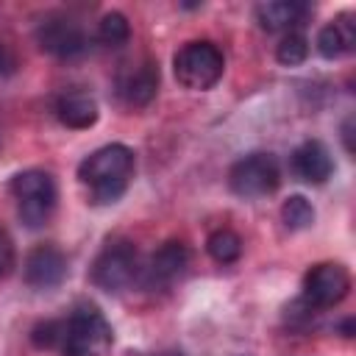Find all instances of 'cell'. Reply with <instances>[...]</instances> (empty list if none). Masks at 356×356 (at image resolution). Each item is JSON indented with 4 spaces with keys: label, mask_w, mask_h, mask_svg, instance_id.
I'll use <instances>...</instances> for the list:
<instances>
[{
    "label": "cell",
    "mask_w": 356,
    "mask_h": 356,
    "mask_svg": "<svg viewBox=\"0 0 356 356\" xmlns=\"http://www.w3.org/2000/svg\"><path fill=\"white\" fill-rule=\"evenodd\" d=\"M281 184V167L273 153H248L228 170V186L234 195L250 200L275 192Z\"/></svg>",
    "instance_id": "6"
},
{
    "label": "cell",
    "mask_w": 356,
    "mask_h": 356,
    "mask_svg": "<svg viewBox=\"0 0 356 356\" xmlns=\"http://www.w3.org/2000/svg\"><path fill=\"white\" fill-rule=\"evenodd\" d=\"M189 267V250L184 242H164L142 267H139V284L145 289H167L178 278H184Z\"/></svg>",
    "instance_id": "9"
},
{
    "label": "cell",
    "mask_w": 356,
    "mask_h": 356,
    "mask_svg": "<svg viewBox=\"0 0 356 356\" xmlns=\"http://www.w3.org/2000/svg\"><path fill=\"white\" fill-rule=\"evenodd\" d=\"M350 125H353V117H348L345 125H342V139H345V150H348V153H353V142H350L353 134H350Z\"/></svg>",
    "instance_id": "22"
},
{
    "label": "cell",
    "mask_w": 356,
    "mask_h": 356,
    "mask_svg": "<svg viewBox=\"0 0 356 356\" xmlns=\"http://www.w3.org/2000/svg\"><path fill=\"white\" fill-rule=\"evenodd\" d=\"M222 70H225V58H222V50L214 44V42H186L175 56H172V72H175V81L184 86V89H192V92H206L211 89L220 78H222Z\"/></svg>",
    "instance_id": "3"
},
{
    "label": "cell",
    "mask_w": 356,
    "mask_h": 356,
    "mask_svg": "<svg viewBox=\"0 0 356 356\" xmlns=\"http://www.w3.org/2000/svg\"><path fill=\"white\" fill-rule=\"evenodd\" d=\"M281 220H284V225L289 231H303V228H309L314 222V209L303 195H292L281 206Z\"/></svg>",
    "instance_id": "18"
},
{
    "label": "cell",
    "mask_w": 356,
    "mask_h": 356,
    "mask_svg": "<svg viewBox=\"0 0 356 356\" xmlns=\"http://www.w3.org/2000/svg\"><path fill=\"white\" fill-rule=\"evenodd\" d=\"M139 253L128 239H108L92 261V284L106 292H120L139 278Z\"/></svg>",
    "instance_id": "5"
},
{
    "label": "cell",
    "mask_w": 356,
    "mask_h": 356,
    "mask_svg": "<svg viewBox=\"0 0 356 356\" xmlns=\"http://www.w3.org/2000/svg\"><path fill=\"white\" fill-rule=\"evenodd\" d=\"M289 164H292V172L306 184H325L331 178V172H334V159H331L328 147L320 139L300 142L292 150Z\"/></svg>",
    "instance_id": "12"
},
{
    "label": "cell",
    "mask_w": 356,
    "mask_h": 356,
    "mask_svg": "<svg viewBox=\"0 0 356 356\" xmlns=\"http://www.w3.org/2000/svg\"><path fill=\"white\" fill-rule=\"evenodd\" d=\"M134 175V150L125 145H106L78 164V181L89 186L95 203H114L128 189Z\"/></svg>",
    "instance_id": "1"
},
{
    "label": "cell",
    "mask_w": 356,
    "mask_h": 356,
    "mask_svg": "<svg viewBox=\"0 0 356 356\" xmlns=\"http://www.w3.org/2000/svg\"><path fill=\"white\" fill-rule=\"evenodd\" d=\"M159 89V67L150 58L125 64L117 75V95L128 106H147Z\"/></svg>",
    "instance_id": "10"
},
{
    "label": "cell",
    "mask_w": 356,
    "mask_h": 356,
    "mask_svg": "<svg viewBox=\"0 0 356 356\" xmlns=\"http://www.w3.org/2000/svg\"><path fill=\"white\" fill-rule=\"evenodd\" d=\"M61 339V320H42L31 331V342L36 348H58Z\"/></svg>",
    "instance_id": "20"
},
{
    "label": "cell",
    "mask_w": 356,
    "mask_h": 356,
    "mask_svg": "<svg viewBox=\"0 0 356 356\" xmlns=\"http://www.w3.org/2000/svg\"><path fill=\"white\" fill-rule=\"evenodd\" d=\"M342 337H353V317H348L342 323Z\"/></svg>",
    "instance_id": "23"
},
{
    "label": "cell",
    "mask_w": 356,
    "mask_h": 356,
    "mask_svg": "<svg viewBox=\"0 0 356 356\" xmlns=\"http://www.w3.org/2000/svg\"><path fill=\"white\" fill-rule=\"evenodd\" d=\"M25 284L33 289H53L67 275V259L56 245H36L25 259Z\"/></svg>",
    "instance_id": "11"
},
{
    "label": "cell",
    "mask_w": 356,
    "mask_h": 356,
    "mask_svg": "<svg viewBox=\"0 0 356 356\" xmlns=\"http://www.w3.org/2000/svg\"><path fill=\"white\" fill-rule=\"evenodd\" d=\"M97 39L106 47H122L131 39V25H128L125 14H120V11L103 14V19L97 22Z\"/></svg>",
    "instance_id": "17"
},
{
    "label": "cell",
    "mask_w": 356,
    "mask_h": 356,
    "mask_svg": "<svg viewBox=\"0 0 356 356\" xmlns=\"http://www.w3.org/2000/svg\"><path fill=\"white\" fill-rule=\"evenodd\" d=\"M17 253H14V239L8 236V231L0 225V278H6L14 270Z\"/></svg>",
    "instance_id": "21"
},
{
    "label": "cell",
    "mask_w": 356,
    "mask_h": 356,
    "mask_svg": "<svg viewBox=\"0 0 356 356\" xmlns=\"http://www.w3.org/2000/svg\"><path fill=\"white\" fill-rule=\"evenodd\" d=\"M306 56H309V39H306L300 31H289V33L278 42V47H275V58H278L284 67H298V64L306 61Z\"/></svg>",
    "instance_id": "19"
},
{
    "label": "cell",
    "mask_w": 356,
    "mask_h": 356,
    "mask_svg": "<svg viewBox=\"0 0 356 356\" xmlns=\"http://www.w3.org/2000/svg\"><path fill=\"white\" fill-rule=\"evenodd\" d=\"M108 348L111 325L97 306L81 303L67 317H61V356H106Z\"/></svg>",
    "instance_id": "2"
},
{
    "label": "cell",
    "mask_w": 356,
    "mask_h": 356,
    "mask_svg": "<svg viewBox=\"0 0 356 356\" xmlns=\"http://www.w3.org/2000/svg\"><path fill=\"white\" fill-rule=\"evenodd\" d=\"M356 44V22L353 14H339L334 17L328 25L320 28L317 33V50L323 58H339L345 53H350Z\"/></svg>",
    "instance_id": "14"
},
{
    "label": "cell",
    "mask_w": 356,
    "mask_h": 356,
    "mask_svg": "<svg viewBox=\"0 0 356 356\" xmlns=\"http://www.w3.org/2000/svg\"><path fill=\"white\" fill-rule=\"evenodd\" d=\"M206 250H209V256H211L217 264H231V261H236V259L242 256V239H239L234 231L220 228V231H214V234L206 239Z\"/></svg>",
    "instance_id": "16"
},
{
    "label": "cell",
    "mask_w": 356,
    "mask_h": 356,
    "mask_svg": "<svg viewBox=\"0 0 356 356\" xmlns=\"http://www.w3.org/2000/svg\"><path fill=\"white\" fill-rule=\"evenodd\" d=\"M0 61H3V47H0Z\"/></svg>",
    "instance_id": "24"
},
{
    "label": "cell",
    "mask_w": 356,
    "mask_h": 356,
    "mask_svg": "<svg viewBox=\"0 0 356 356\" xmlns=\"http://www.w3.org/2000/svg\"><path fill=\"white\" fill-rule=\"evenodd\" d=\"M56 114L67 128H89V125L97 122V103H95L92 95H86L81 89H72V92H64L58 97Z\"/></svg>",
    "instance_id": "15"
},
{
    "label": "cell",
    "mask_w": 356,
    "mask_h": 356,
    "mask_svg": "<svg viewBox=\"0 0 356 356\" xmlns=\"http://www.w3.org/2000/svg\"><path fill=\"white\" fill-rule=\"evenodd\" d=\"M312 6L309 3H298V0H273V3H261L256 6V19L264 31L275 33V31H295L298 25H303V19L309 17Z\"/></svg>",
    "instance_id": "13"
},
{
    "label": "cell",
    "mask_w": 356,
    "mask_h": 356,
    "mask_svg": "<svg viewBox=\"0 0 356 356\" xmlns=\"http://www.w3.org/2000/svg\"><path fill=\"white\" fill-rule=\"evenodd\" d=\"M8 189L17 200V214L28 228H42L50 220V214L56 209V197H58V189H56V181L50 172H44V170L17 172L8 184Z\"/></svg>",
    "instance_id": "4"
},
{
    "label": "cell",
    "mask_w": 356,
    "mask_h": 356,
    "mask_svg": "<svg viewBox=\"0 0 356 356\" xmlns=\"http://www.w3.org/2000/svg\"><path fill=\"white\" fill-rule=\"evenodd\" d=\"M350 289V273L339 261H320L303 275V300L314 309H331L345 300Z\"/></svg>",
    "instance_id": "8"
},
{
    "label": "cell",
    "mask_w": 356,
    "mask_h": 356,
    "mask_svg": "<svg viewBox=\"0 0 356 356\" xmlns=\"http://www.w3.org/2000/svg\"><path fill=\"white\" fill-rule=\"evenodd\" d=\"M36 42L44 53L56 58H75L86 50L89 39L78 19L67 14H50L36 25Z\"/></svg>",
    "instance_id": "7"
}]
</instances>
